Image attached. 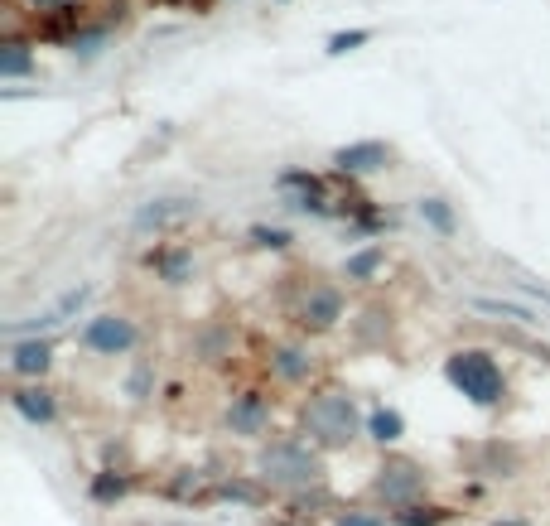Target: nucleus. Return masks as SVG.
<instances>
[{"label": "nucleus", "mask_w": 550, "mask_h": 526, "mask_svg": "<svg viewBox=\"0 0 550 526\" xmlns=\"http://www.w3.org/2000/svg\"><path fill=\"white\" fill-rule=\"evenodd\" d=\"M10 406H15L29 425H54V416H58L54 391L39 387V382H34V387H15V391H10Z\"/></svg>", "instance_id": "obj_9"}, {"label": "nucleus", "mask_w": 550, "mask_h": 526, "mask_svg": "<svg viewBox=\"0 0 550 526\" xmlns=\"http://www.w3.org/2000/svg\"><path fill=\"white\" fill-rule=\"evenodd\" d=\"M34 73V54H29V44L25 39H5L0 44V78H29Z\"/></svg>", "instance_id": "obj_15"}, {"label": "nucleus", "mask_w": 550, "mask_h": 526, "mask_svg": "<svg viewBox=\"0 0 550 526\" xmlns=\"http://www.w3.org/2000/svg\"><path fill=\"white\" fill-rule=\"evenodd\" d=\"M367 39H372V29H343V34H333L329 39V54L343 58V54H353V49H362Z\"/></svg>", "instance_id": "obj_20"}, {"label": "nucleus", "mask_w": 550, "mask_h": 526, "mask_svg": "<svg viewBox=\"0 0 550 526\" xmlns=\"http://www.w3.org/2000/svg\"><path fill=\"white\" fill-rule=\"evenodd\" d=\"M49 362H54V348L39 343V338H29V343H15V353H10V372H15V377H44Z\"/></svg>", "instance_id": "obj_13"}, {"label": "nucleus", "mask_w": 550, "mask_h": 526, "mask_svg": "<svg viewBox=\"0 0 550 526\" xmlns=\"http://www.w3.org/2000/svg\"><path fill=\"white\" fill-rule=\"evenodd\" d=\"M140 343V329L131 314H97L83 324V348L97 353V358H121Z\"/></svg>", "instance_id": "obj_3"}, {"label": "nucleus", "mask_w": 550, "mask_h": 526, "mask_svg": "<svg viewBox=\"0 0 550 526\" xmlns=\"http://www.w3.org/2000/svg\"><path fill=\"white\" fill-rule=\"evenodd\" d=\"M483 314H502V319H522V324H536V314L522 305H507V300H473Z\"/></svg>", "instance_id": "obj_21"}, {"label": "nucleus", "mask_w": 550, "mask_h": 526, "mask_svg": "<svg viewBox=\"0 0 550 526\" xmlns=\"http://www.w3.org/2000/svg\"><path fill=\"white\" fill-rule=\"evenodd\" d=\"M145 391H150V362H140L136 372H131V396L145 401Z\"/></svg>", "instance_id": "obj_22"}, {"label": "nucleus", "mask_w": 550, "mask_h": 526, "mask_svg": "<svg viewBox=\"0 0 550 526\" xmlns=\"http://www.w3.org/2000/svg\"><path fill=\"white\" fill-rule=\"evenodd\" d=\"M193 208V198H150L145 208L136 213V227L140 232H150V227H165V222H174V218H189Z\"/></svg>", "instance_id": "obj_12"}, {"label": "nucleus", "mask_w": 550, "mask_h": 526, "mask_svg": "<svg viewBox=\"0 0 550 526\" xmlns=\"http://www.w3.org/2000/svg\"><path fill=\"white\" fill-rule=\"evenodd\" d=\"M343 314H348V300H343V290L329 285V280H314L309 290H304L300 309H295V324L304 333H329L343 324Z\"/></svg>", "instance_id": "obj_4"}, {"label": "nucleus", "mask_w": 550, "mask_h": 526, "mask_svg": "<svg viewBox=\"0 0 550 526\" xmlns=\"http://www.w3.org/2000/svg\"><path fill=\"white\" fill-rule=\"evenodd\" d=\"M367 435L377 444H396L406 435V420H401V411H372L367 416Z\"/></svg>", "instance_id": "obj_16"}, {"label": "nucleus", "mask_w": 550, "mask_h": 526, "mask_svg": "<svg viewBox=\"0 0 550 526\" xmlns=\"http://www.w3.org/2000/svg\"><path fill=\"white\" fill-rule=\"evenodd\" d=\"M271 372L280 382H304L309 372H314V358L304 353L300 343H275L271 348Z\"/></svg>", "instance_id": "obj_11"}, {"label": "nucleus", "mask_w": 550, "mask_h": 526, "mask_svg": "<svg viewBox=\"0 0 550 526\" xmlns=\"http://www.w3.org/2000/svg\"><path fill=\"white\" fill-rule=\"evenodd\" d=\"M386 266V251L382 247H362L353 256H343V280H353V285H372V280L382 276Z\"/></svg>", "instance_id": "obj_14"}, {"label": "nucleus", "mask_w": 550, "mask_h": 526, "mask_svg": "<svg viewBox=\"0 0 550 526\" xmlns=\"http://www.w3.org/2000/svg\"><path fill=\"white\" fill-rule=\"evenodd\" d=\"M425 493V473L415 469V464H386L382 478H377V498L386 502V507H415V498Z\"/></svg>", "instance_id": "obj_6"}, {"label": "nucleus", "mask_w": 550, "mask_h": 526, "mask_svg": "<svg viewBox=\"0 0 550 526\" xmlns=\"http://www.w3.org/2000/svg\"><path fill=\"white\" fill-rule=\"evenodd\" d=\"M247 237H251V247H261V251H285L290 242H295V237H290L285 227H266V222H256Z\"/></svg>", "instance_id": "obj_19"}, {"label": "nucleus", "mask_w": 550, "mask_h": 526, "mask_svg": "<svg viewBox=\"0 0 550 526\" xmlns=\"http://www.w3.org/2000/svg\"><path fill=\"white\" fill-rule=\"evenodd\" d=\"M145 266L165 280V285H184V280L193 276V251L189 247H155L145 256Z\"/></svg>", "instance_id": "obj_10"}, {"label": "nucleus", "mask_w": 550, "mask_h": 526, "mask_svg": "<svg viewBox=\"0 0 550 526\" xmlns=\"http://www.w3.org/2000/svg\"><path fill=\"white\" fill-rule=\"evenodd\" d=\"M25 10H34V15H49V10H63L68 0H20Z\"/></svg>", "instance_id": "obj_23"}, {"label": "nucleus", "mask_w": 550, "mask_h": 526, "mask_svg": "<svg viewBox=\"0 0 550 526\" xmlns=\"http://www.w3.org/2000/svg\"><path fill=\"white\" fill-rule=\"evenodd\" d=\"M111 39V29L107 25H87V29H78L73 39H68V49L78 58H92V54H102V44Z\"/></svg>", "instance_id": "obj_18"}, {"label": "nucleus", "mask_w": 550, "mask_h": 526, "mask_svg": "<svg viewBox=\"0 0 550 526\" xmlns=\"http://www.w3.org/2000/svg\"><path fill=\"white\" fill-rule=\"evenodd\" d=\"M420 218L430 222L435 232H444V237H454V227H459V222H454V208H449L444 198H420Z\"/></svg>", "instance_id": "obj_17"}, {"label": "nucleus", "mask_w": 550, "mask_h": 526, "mask_svg": "<svg viewBox=\"0 0 550 526\" xmlns=\"http://www.w3.org/2000/svg\"><path fill=\"white\" fill-rule=\"evenodd\" d=\"M444 377H449L454 391H464L473 406H497V401L507 396L502 367H497V358L483 353V348H459L454 358L444 362Z\"/></svg>", "instance_id": "obj_1"}, {"label": "nucleus", "mask_w": 550, "mask_h": 526, "mask_svg": "<svg viewBox=\"0 0 550 526\" xmlns=\"http://www.w3.org/2000/svg\"><path fill=\"white\" fill-rule=\"evenodd\" d=\"M261 473L271 483H309V478H319V459L300 440H275L261 449Z\"/></svg>", "instance_id": "obj_5"}, {"label": "nucleus", "mask_w": 550, "mask_h": 526, "mask_svg": "<svg viewBox=\"0 0 550 526\" xmlns=\"http://www.w3.org/2000/svg\"><path fill=\"white\" fill-rule=\"evenodd\" d=\"M333 165L343 169V174H377V169L391 165V145L386 140H353V145H338L333 150Z\"/></svg>", "instance_id": "obj_7"}, {"label": "nucleus", "mask_w": 550, "mask_h": 526, "mask_svg": "<svg viewBox=\"0 0 550 526\" xmlns=\"http://www.w3.org/2000/svg\"><path fill=\"white\" fill-rule=\"evenodd\" d=\"M304 430H309V440L319 444H348L358 440V406H353V396H343V391H319L309 406H304Z\"/></svg>", "instance_id": "obj_2"}, {"label": "nucleus", "mask_w": 550, "mask_h": 526, "mask_svg": "<svg viewBox=\"0 0 550 526\" xmlns=\"http://www.w3.org/2000/svg\"><path fill=\"white\" fill-rule=\"evenodd\" d=\"M227 425H232V435H261V430L271 425V401H266L261 391H242V396H232V406H227Z\"/></svg>", "instance_id": "obj_8"}]
</instances>
